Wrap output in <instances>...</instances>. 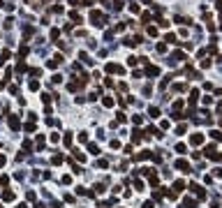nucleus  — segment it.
Here are the masks:
<instances>
[{"instance_id": "nucleus-19", "label": "nucleus", "mask_w": 222, "mask_h": 208, "mask_svg": "<svg viewBox=\"0 0 222 208\" xmlns=\"http://www.w3.org/2000/svg\"><path fill=\"white\" fill-rule=\"evenodd\" d=\"M74 157H76V160H79V162H83V160H86V155H83V153H81V150H74Z\"/></svg>"}, {"instance_id": "nucleus-17", "label": "nucleus", "mask_w": 222, "mask_h": 208, "mask_svg": "<svg viewBox=\"0 0 222 208\" xmlns=\"http://www.w3.org/2000/svg\"><path fill=\"white\" fill-rule=\"evenodd\" d=\"M49 37H51V39H53V42H56V39H58V37H60V30H58V28H53V30H51V35H49Z\"/></svg>"}, {"instance_id": "nucleus-36", "label": "nucleus", "mask_w": 222, "mask_h": 208, "mask_svg": "<svg viewBox=\"0 0 222 208\" xmlns=\"http://www.w3.org/2000/svg\"><path fill=\"white\" fill-rule=\"evenodd\" d=\"M72 183V176H63V185H69Z\"/></svg>"}, {"instance_id": "nucleus-27", "label": "nucleus", "mask_w": 222, "mask_h": 208, "mask_svg": "<svg viewBox=\"0 0 222 208\" xmlns=\"http://www.w3.org/2000/svg\"><path fill=\"white\" fill-rule=\"evenodd\" d=\"M148 35L155 37V35H158V28H155V26H148Z\"/></svg>"}, {"instance_id": "nucleus-18", "label": "nucleus", "mask_w": 222, "mask_h": 208, "mask_svg": "<svg viewBox=\"0 0 222 208\" xmlns=\"http://www.w3.org/2000/svg\"><path fill=\"white\" fill-rule=\"evenodd\" d=\"M127 65H130V67H134V65H139V58H134V56H130V58H127Z\"/></svg>"}, {"instance_id": "nucleus-37", "label": "nucleus", "mask_w": 222, "mask_h": 208, "mask_svg": "<svg viewBox=\"0 0 222 208\" xmlns=\"http://www.w3.org/2000/svg\"><path fill=\"white\" fill-rule=\"evenodd\" d=\"M185 208H194V201H192V199H185Z\"/></svg>"}, {"instance_id": "nucleus-40", "label": "nucleus", "mask_w": 222, "mask_h": 208, "mask_svg": "<svg viewBox=\"0 0 222 208\" xmlns=\"http://www.w3.org/2000/svg\"><path fill=\"white\" fill-rule=\"evenodd\" d=\"M215 176H218V178H222V169H215Z\"/></svg>"}, {"instance_id": "nucleus-31", "label": "nucleus", "mask_w": 222, "mask_h": 208, "mask_svg": "<svg viewBox=\"0 0 222 208\" xmlns=\"http://www.w3.org/2000/svg\"><path fill=\"white\" fill-rule=\"evenodd\" d=\"M158 51H160V53H164V51H167V44H164V42H160V44H158Z\"/></svg>"}, {"instance_id": "nucleus-43", "label": "nucleus", "mask_w": 222, "mask_h": 208, "mask_svg": "<svg viewBox=\"0 0 222 208\" xmlns=\"http://www.w3.org/2000/svg\"><path fill=\"white\" fill-rule=\"evenodd\" d=\"M144 2H151V0H144Z\"/></svg>"}, {"instance_id": "nucleus-21", "label": "nucleus", "mask_w": 222, "mask_h": 208, "mask_svg": "<svg viewBox=\"0 0 222 208\" xmlns=\"http://www.w3.org/2000/svg\"><path fill=\"white\" fill-rule=\"evenodd\" d=\"M88 150H90V153H93V155H99V148H97L95 144H88Z\"/></svg>"}, {"instance_id": "nucleus-35", "label": "nucleus", "mask_w": 222, "mask_h": 208, "mask_svg": "<svg viewBox=\"0 0 222 208\" xmlns=\"http://www.w3.org/2000/svg\"><path fill=\"white\" fill-rule=\"evenodd\" d=\"M134 187L137 190H144V180H134Z\"/></svg>"}, {"instance_id": "nucleus-7", "label": "nucleus", "mask_w": 222, "mask_h": 208, "mask_svg": "<svg viewBox=\"0 0 222 208\" xmlns=\"http://www.w3.org/2000/svg\"><path fill=\"white\" fill-rule=\"evenodd\" d=\"M176 169H181V171H185V169H188V171H190V164H188L185 160H178V162H176Z\"/></svg>"}, {"instance_id": "nucleus-30", "label": "nucleus", "mask_w": 222, "mask_h": 208, "mask_svg": "<svg viewBox=\"0 0 222 208\" xmlns=\"http://www.w3.org/2000/svg\"><path fill=\"white\" fill-rule=\"evenodd\" d=\"M113 9H116V12L123 9V2H120V0H113Z\"/></svg>"}, {"instance_id": "nucleus-16", "label": "nucleus", "mask_w": 222, "mask_h": 208, "mask_svg": "<svg viewBox=\"0 0 222 208\" xmlns=\"http://www.w3.org/2000/svg\"><path fill=\"white\" fill-rule=\"evenodd\" d=\"M28 69V65L23 62V60H19V65H16V72H26Z\"/></svg>"}, {"instance_id": "nucleus-38", "label": "nucleus", "mask_w": 222, "mask_h": 208, "mask_svg": "<svg viewBox=\"0 0 222 208\" xmlns=\"http://www.w3.org/2000/svg\"><path fill=\"white\" fill-rule=\"evenodd\" d=\"M144 208H155V204H153V201H146V204H144Z\"/></svg>"}, {"instance_id": "nucleus-6", "label": "nucleus", "mask_w": 222, "mask_h": 208, "mask_svg": "<svg viewBox=\"0 0 222 208\" xmlns=\"http://www.w3.org/2000/svg\"><path fill=\"white\" fill-rule=\"evenodd\" d=\"M146 74H148V76H158L160 67H158V65H148V67H146Z\"/></svg>"}, {"instance_id": "nucleus-10", "label": "nucleus", "mask_w": 222, "mask_h": 208, "mask_svg": "<svg viewBox=\"0 0 222 208\" xmlns=\"http://www.w3.org/2000/svg\"><path fill=\"white\" fill-rule=\"evenodd\" d=\"M2 201H14V192H2Z\"/></svg>"}, {"instance_id": "nucleus-13", "label": "nucleus", "mask_w": 222, "mask_h": 208, "mask_svg": "<svg viewBox=\"0 0 222 208\" xmlns=\"http://www.w3.org/2000/svg\"><path fill=\"white\" fill-rule=\"evenodd\" d=\"M132 141H134V144H139V141H141V132H139V130H134V132H132Z\"/></svg>"}, {"instance_id": "nucleus-9", "label": "nucleus", "mask_w": 222, "mask_h": 208, "mask_svg": "<svg viewBox=\"0 0 222 208\" xmlns=\"http://www.w3.org/2000/svg\"><path fill=\"white\" fill-rule=\"evenodd\" d=\"M113 102H116L113 97H104V99H102V104H104L106 109H111V106H113Z\"/></svg>"}, {"instance_id": "nucleus-44", "label": "nucleus", "mask_w": 222, "mask_h": 208, "mask_svg": "<svg viewBox=\"0 0 222 208\" xmlns=\"http://www.w3.org/2000/svg\"><path fill=\"white\" fill-rule=\"evenodd\" d=\"M37 208H44V206H37Z\"/></svg>"}, {"instance_id": "nucleus-12", "label": "nucleus", "mask_w": 222, "mask_h": 208, "mask_svg": "<svg viewBox=\"0 0 222 208\" xmlns=\"http://www.w3.org/2000/svg\"><path fill=\"white\" fill-rule=\"evenodd\" d=\"M164 42H171V44H178V42H176V35H174V32H167Z\"/></svg>"}, {"instance_id": "nucleus-34", "label": "nucleus", "mask_w": 222, "mask_h": 208, "mask_svg": "<svg viewBox=\"0 0 222 208\" xmlns=\"http://www.w3.org/2000/svg\"><path fill=\"white\" fill-rule=\"evenodd\" d=\"M97 167H102V169H106V167H109V162H106V160H99V162H97Z\"/></svg>"}, {"instance_id": "nucleus-22", "label": "nucleus", "mask_w": 222, "mask_h": 208, "mask_svg": "<svg viewBox=\"0 0 222 208\" xmlns=\"http://www.w3.org/2000/svg\"><path fill=\"white\" fill-rule=\"evenodd\" d=\"M9 58V51H7V49H5V51H2V53H0V65H2V62H5V60Z\"/></svg>"}, {"instance_id": "nucleus-32", "label": "nucleus", "mask_w": 222, "mask_h": 208, "mask_svg": "<svg viewBox=\"0 0 222 208\" xmlns=\"http://www.w3.org/2000/svg\"><path fill=\"white\" fill-rule=\"evenodd\" d=\"M130 12L132 14H139V5H130Z\"/></svg>"}, {"instance_id": "nucleus-29", "label": "nucleus", "mask_w": 222, "mask_h": 208, "mask_svg": "<svg viewBox=\"0 0 222 208\" xmlns=\"http://www.w3.org/2000/svg\"><path fill=\"white\" fill-rule=\"evenodd\" d=\"M30 90H39V81L32 79V81H30Z\"/></svg>"}, {"instance_id": "nucleus-3", "label": "nucleus", "mask_w": 222, "mask_h": 208, "mask_svg": "<svg viewBox=\"0 0 222 208\" xmlns=\"http://www.w3.org/2000/svg\"><path fill=\"white\" fill-rule=\"evenodd\" d=\"M9 127H12L14 132L21 130V120H19V116H9Z\"/></svg>"}, {"instance_id": "nucleus-15", "label": "nucleus", "mask_w": 222, "mask_h": 208, "mask_svg": "<svg viewBox=\"0 0 222 208\" xmlns=\"http://www.w3.org/2000/svg\"><path fill=\"white\" fill-rule=\"evenodd\" d=\"M69 19H72V21H76V23H81V21H83V19H81L76 12H69Z\"/></svg>"}, {"instance_id": "nucleus-25", "label": "nucleus", "mask_w": 222, "mask_h": 208, "mask_svg": "<svg viewBox=\"0 0 222 208\" xmlns=\"http://www.w3.org/2000/svg\"><path fill=\"white\" fill-rule=\"evenodd\" d=\"M141 21L148 23V21H151V12H144V14H141Z\"/></svg>"}, {"instance_id": "nucleus-1", "label": "nucleus", "mask_w": 222, "mask_h": 208, "mask_svg": "<svg viewBox=\"0 0 222 208\" xmlns=\"http://www.w3.org/2000/svg\"><path fill=\"white\" fill-rule=\"evenodd\" d=\"M90 23H95V26H104V23H106V19H104V14H102V12H90Z\"/></svg>"}, {"instance_id": "nucleus-20", "label": "nucleus", "mask_w": 222, "mask_h": 208, "mask_svg": "<svg viewBox=\"0 0 222 208\" xmlns=\"http://www.w3.org/2000/svg\"><path fill=\"white\" fill-rule=\"evenodd\" d=\"M51 162H53V164H60V162H63V155H60V153H58V155H53V157H51Z\"/></svg>"}, {"instance_id": "nucleus-28", "label": "nucleus", "mask_w": 222, "mask_h": 208, "mask_svg": "<svg viewBox=\"0 0 222 208\" xmlns=\"http://www.w3.org/2000/svg\"><path fill=\"white\" fill-rule=\"evenodd\" d=\"M125 30V23H116V28H113V32H123Z\"/></svg>"}, {"instance_id": "nucleus-39", "label": "nucleus", "mask_w": 222, "mask_h": 208, "mask_svg": "<svg viewBox=\"0 0 222 208\" xmlns=\"http://www.w3.org/2000/svg\"><path fill=\"white\" fill-rule=\"evenodd\" d=\"M5 162H7V157H5V155H0V167H5Z\"/></svg>"}, {"instance_id": "nucleus-24", "label": "nucleus", "mask_w": 222, "mask_h": 208, "mask_svg": "<svg viewBox=\"0 0 222 208\" xmlns=\"http://www.w3.org/2000/svg\"><path fill=\"white\" fill-rule=\"evenodd\" d=\"M211 137H213V139H218V141H222V132H218V130H213V132H211Z\"/></svg>"}, {"instance_id": "nucleus-23", "label": "nucleus", "mask_w": 222, "mask_h": 208, "mask_svg": "<svg viewBox=\"0 0 222 208\" xmlns=\"http://www.w3.org/2000/svg\"><path fill=\"white\" fill-rule=\"evenodd\" d=\"M104 192V183H97L95 185V194H102Z\"/></svg>"}, {"instance_id": "nucleus-33", "label": "nucleus", "mask_w": 222, "mask_h": 208, "mask_svg": "<svg viewBox=\"0 0 222 208\" xmlns=\"http://www.w3.org/2000/svg\"><path fill=\"white\" fill-rule=\"evenodd\" d=\"M42 102H46V104H49V102H51V95H49V92H44V95H42Z\"/></svg>"}, {"instance_id": "nucleus-8", "label": "nucleus", "mask_w": 222, "mask_h": 208, "mask_svg": "<svg viewBox=\"0 0 222 208\" xmlns=\"http://www.w3.org/2000/svg\"><path fill=\"white\" fill-rule=\"evenodd\" d=\"M174 190H176V194L183 192V190H185V180H176V183H174Z\"/></svg>"}, {"instance_id": "nucleus-41", "label": "nucleus", "mask_w": 222, "mask_h": 208, "mask_svg": "<svg viewBox=\"0 0 222 208\" xmlns=\"http://www.w3.org/2000/svg\"><path fill=\"white\" fill-rule=\"evenodd\" d=\"M215 7H218V9H222V0H218V5H215Z\"/></svg>"}, {"instance_id": "nucleus-5", "label": "nucleus", "mask_w": 222, "mask_h": 208, "mask_svg": "<svg viewBox=\"0 0 222 208\" xmlns=\"http://www.w3.org/2000/svg\"><path fill=\"white\" fill-rule=\"evenodd\" d=\"M190 144H192V146L204 144V134H199V132H197V134H192V137H190Z\"/></svg>"}, {"instance_id": "nucleus-2", "label": "nucleus", "mask_w": 222, "mask_h": 208, "mask_svg": "<svg viewBox=\"0 0 222 208\" xmlns=\"http://www.w3.org/2000/svg\"><path fill=\"white\" fill-rule=\"evenodd\" d=\"M106 72H109V74H123L125 69H123V65H113V62H109V65H106Z\"/></svg>"}, {"instance_id": "nucleus-4", "label": "nucleus", "mask_w": 222, "mask_h": 208, "mask_svg": "<svg viewBox=\"0 0 222 208\" xmlns=\"http://www.w3.org/2000/svg\"><path fill=\"white\" fill-rule=\"evenodd\" d=\"M60 62H63V56H60V53H58V56H53V58L49 60V62H46V65H49V67H51V69H56V67H58V65H60Z\"/></svg>"}, {"instance_id": "nucleus-42", "label": "nucleus", "mask_w": 222, "mask_h": 208, "mask_svg": "<svg viewBox=\"0 0 222 208\" xmlns=\"http://www.w3.org/2000/svg\"><path fill=\"white\" fill-rule=\"evenodd\" d=\"M19 208H28V206H26V204H21V206H19Z\"/></svg>"}, {"instance_id": "nucleus-11", "label": "nucleus", "mask_w": 222, "mask_h": 208, "mask_svg": "<svg viewBox=\"0 0 222 208\" xmlns=\"http://www.w3.org/2000/svg\"><path fill=\"white\" fill-rule=\"evenodd\" d=\"M35 144H37V148H39V150L44 148V144H46V139H44V134H39V137H37V141H35Z\"/></svg>"}, {"instance_id": "nucleus-14", "label": "nucleus", "mask_w": 222, "mask_h": 208, "mask_svg": "<svg viewBox=\"0 0 222 208\" xmlns=\"http://www.w3.org/2000/svg\"><path fill=\"white\" fill-rule=\"evenodd\" d=\"M148 113H151V118H158V116H160V109H158V106H151V109H148Z\"/></svg>"}, {"instance_id": "nucleus-26", "label": "nucleus", "mask_w": 222, "mask_h": 208, "mask_svg": "<svg viewBox=\"0 0 222 208\" xmlns=\"http://www.w3.org/2000/svg\"><path fill=\"white\" fill-rule=\"evenodd\" d=\"M63 141H65V146H72V134H69V132L65 134V139H63Z\"/></svg>"}]
</instances>
